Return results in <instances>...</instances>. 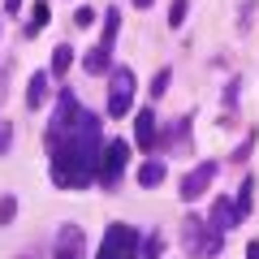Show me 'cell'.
<instances>
[{"label": "cell", "instance_id": "cb8c5ba5", "mask_svg": "<svg viewBox=\"0 0 259 259\" xmlns=\"http://www.w3.org/2000/svg\"><path fill=\"white\" fill-rule=\"evenodd\" d=\"M26 259H35V255H26Z\"/></svg>", "mask_w": 259, "mask_h": 259}, {"label": "cell", "instance_id": "5bb4252c", "mask_svg": "<svg viewBox=\"0 0 259 259\" xmlns=\"http://www.w3.org/2000/svg\"><path fill=\"white\" fill-rule=\"evenodd\" d=\"M250 199H255V177H246V182H242V190H238V199H233V207H238L242 221H246V212H250Z\"/></svg>", "mask_w": 259, "mask_h": 259}, {"label": "cell", "instance_id": "9c48e42d", "mask_svg": "<svg viewBox=\"0 0 259 259\" xmlns=\"http://www.w3.org/2000/svg\"><path fill=\"white\" fill-rule=\"evenodd\" d=\"M134 147H143V151L156 147V112L151 108L134 112Z\"/></svg>", "mask_w": 259, "mask_h": 259}, {"label": "cell", "instance_id": "3957f363", "mask_svg": "<svg viewBox=\"0 0 259 259\" xmlns=\"http://www.w3.org/2000/svg\"><path fill=\"white\" fill-rule=\"evenodd\" d=\"M139 246H143V238H139L134 225L112 221L108 229H104V242H100V250H95V259H139Z\"/></svg>", "mask_w": 259, "mask_h": 259}, {"label": "cell", "instance_id": "52a82bcc", "mask_svg": "<svg viewBox=\"0 0 259 259\" xmlns=\"http://www.w3.org/2000/svg\"><path fill=\"white\" fill-rule=\"evenodd\" d=\"M52 259H87V233L78 229V225H61V229H56Z\"/></svg>", "mask_w": 259, "mask_h": 259}, {"label": "cell", "instance_id": "ffe728a7", "mask_svg": "<svg viewBox=\"0 0 259 259\" xmlns=\"http://www.w3.org/2000/svg\"><path fill=\"white\" fill-rule=\"evenodd\" d=\"M91 22H95V13H91V9H78V18H74V26H82V30H87V26H91Z\"/></svg>", "mask_w": 259, "mask_h": 259}, {"label": "cell", "instance_id": "277c9868", "mask_svg": "<svg viewBox=\"0 0 259 259\" xmlns=\"http://www.w3.org/2000/svg\"><path fill=\"white\" fill-rule=\"evenodd\" d=\"M117 30H121V9H108L104 13V30H100V44L87 52V61H82V69L87 74H104L112 65V48H117Z\"/></svg>", "mask_w": 259, "mask_h": 259}, {"label": "cell", "instance_id": "8fae6325", "mask_svg": "<svg viewBox=\"0 0 259 259\" xmlns=\"http://www.w3.org/2000/svg\"><path fill=\"white\" fill-rule=\"evenodd\" d=\"M48 78H52V74H44V69L30 74V82H26V108H30V112L48 104Z\"/></svg>", "mask_w": 259, "mask_h": 259}, {"label": "cell", "instance_id": "d6986e66", "mask_svg": "<svg viewBox=\"0 0 259 259\" xmlns=\"http://www.w3.org/2000/svg\"><path fill=\"white\" fill-rule=\"evenodd\" d=\"M9 143H13V125H5V121H0V156L9 151Z\"/></svg>", "mask_w": 259, "mask_h": 259}, {"label": "cell", "instance_id": "e0dca14e", "mask_svg": "<svg viewBox=\"0 0 259 259\" xmlns=\"http://www.w3.org/2000/svg\"><path fill=\"white\" fill-rule=\"evenodd\" d=\"M186 13H190V0H173V5H168V26H182Z\"/></svg>", "mask_w": 259, "mask_h": 259}, {"label": "cell", "instance_id": "603a6c76", "mask_svg": "<svg viewBox=\"0 0 259 259\" xmlns=\"http://www.w3.org/2000/svg\"><path fill=\"white\" fill-rule=\"evenodd\" d=\"M22 9V0H9V13H18Z\"/></svg>", "mask_w": 259, "mask_h": 259}, {"label": "cell", "instance_id": "9a60e30c", "mask_svg": "<svg viewBox=\"0 0 259 259\" xmlns=\"http://www.w3.org/2000/svg\"><path fill=\"white\" fill-rule=\"evenodd\" d=\"M160 250H164V233H151V238L139 246V259H160Z\"/></svg>", "mask_w": 259, "mask_h": 259}, {"label": "cell", "instance_id": "4fadbf2b", "mask_svg": "<svg viewBox=\"0 0 259 259\" xmlns=\"http://www.w3.org/2000/svg\"><path fill=\"white\" fill-rule=\"evenodd\" d=\"M69 65H74V48L61 44V48L52 52V74H56V78H65V69H69Z\"/></svg>", "mask_w": 259, "mask_h": 259}, {"label": "cell", "instance_id": "30bf717a", "mask_svg": "<svg viewBox=\"0 0 259 259\" xmlns=\"http://www.w3.org/2000/svg\"><path fill=\"white\" fill-rule=\"evenodd\" d=\"M212 225H216V229H238V225H242V216H238V207H233V199H225V194H221V199H216V203H212Z\"/></svg>", "mask_w": 259, "mask_h": 259}, {"label": "cell", "instance_id": "7c38bea8", "mask_svg": "<svg viewBox=\"0 0 259 259\" xmlns=\"http://www.w3.org/2000/svg\"><path fill=\"white\" fill-rule=\"evenodd\" d=\"M160 182H164V160H147V164L139 168V186L143 190H156Z\"/></svg>", "mask_w": 259, "mask_h": 259}, {"label": "cell", "instance_id": "2e32d148", "mask_svg": "<svg viewBox=\"0 0 259 259\" xmlns=\"http://www.w3.org/2000/svg\"><path fill=\"white\" fill-rule=\"evenodd\" d=\"M13 216H18V199L13 194H0V225H13Z\"/></svg>", "mask_w": 259, "mask_h": 259}, {"label": "cell", "instance_id": "8992f818", "mask_svg": "<svg viewBox=\"0 0 259 259\" xmlns=\"http://www.w3.org/2000/svg\"><path fill=\"white\" fill-rule=\"evenodd\" d=\"M125 160H130V139H112V143H104V156H100V182H104V186H117L121 173H125Z\"/></svg>", "mask_w": 259, "mask_h": 259}, {"label": "cell", "instance_id": "5b68a950", "mask_svg": "<svg viewBox=\"0 0 259 259\" xmlns=\"http://www.w3.org/2000/svg\"><path fill=\"white\" fill-rule=\"evenodd\" d=\"M134 91H139V78L130 65H117L108 78V117H130V104H134Z\"/></svg>", "mask_w": 259, "mask_h": 259}, {"label": "cell", "instance_id": "6da1fadb", "mask_svg": "<svg viewBox=\"0 0 259 259\" xmlns=\"http://www.w3.org/2000/svg\"><path fill=\"white\" fill-rule=\"evenodd\" d=\"M48 151H52V186L61 190H82L100 177V156H104V130L100 117L78 108L65 125H48Z\"/></svg>", "mask_w": 259, "mask_h": 259}, {"label": "cell", "instance_id": "7a4b0ae2", "mask_svg": "<svg viewBox=\"0 0 259 259\" xmlns=\"http://www.w3.org/2000/svg\"><path fill=\"white\" fill-rule=\"evenodd\" d=\"M182 238H186V250H190L194 259H216L221 246H225V233L216 229L212 221H199V216H186Z\"/></svg>", "mask_w": 259, "mask_h": 259}, {"label": "cell", "instance_id": "ba28073f", "mask_svg": "<svg viewBox=\"0 0 259 259\" xmlns=\"http://www.w3.org/2000/svg\"><path fill=\"white\" fill-rule=\"evenodd\" d=\"M212 177H216V160H203V164H194L190 173L182 177V199H186V203H194V199H199V194L212 186Z\"/></svg>", "mask_w": 259, "mask_h": 259}, {"label": "cell", "instance_id": "ac0fdd59", "mask_svg": "<svg viewBox=\"0 0 259 259\" xmlns=\"http://www.w3.org/2000/svg\"><path fill=\"white\" fill-rule=\"evenodd\" d=\"M168 78H173V69L164 65V69H160V74L151 78V95H164V91H168Z\"/></svg>", "mask_w": 259, "mask_h": 259}, {"label": "cell", "instance_id": "7402d4cb", "mask_svg": "<svg viewBox=\"0 0 259 259\" xmlns=\"http://www.w3.org/2000/svg\"><path fill=\"white\" fill-rule=\"evenodd\" d=\"M134 9H151V0H134Z\"/></svg>", "mask_w": 259, "mask_h": 259}, {"label": "cell", "instance_id": "44dd1931", "mask_svg": "<svg viewBox=\"0 0 259 259\" xmlns=\"http://www.w3.org/2000/svg\"><path fill=\"white\" fill-rule=\"evenodd\" d=\"M246 259H259V242H250V246H246Z\"/></svg>", "mask_w": 259, "mask_h": 259}]
</instances>
